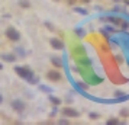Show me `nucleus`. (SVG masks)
<instances>
[{
  "label": "nucleus",
  "mask_w": 129,
  "mask_h": 125,
  "mask_svg": "<svg viewBox=\"0 0 129 125\" xmlns=\"http://www.w3.org/2000/svg\"><path fill=\"white\" fill-rule=\"evenodd\" d=\"M2 102H3V96L0 95V105H2Z\"/></svg>",
  "instance_id": "nucleus-21"
},
{
  "label": "nucleus",
  "mask_w": 129,
  "mask_h": 125,
  "mask_svg": "<svg viewBox=\"0 0 129 125\" xmlns=\"http://www.w3.org/2000/svg\"><path fill=\"white\" fill-rule=\"evenodd\" d=\"M106 124H107V125H117V124H119V121H117V119H115V118H112V119H109Z\"/></svg>",
  "instance_id": "nucleus-13"
},
{
  "label": "nucleus",
  "mask_w": 129,
  "mask_h": 125,
  "mask_svg": "<svg viewBox=\"0 0 129 125\" xmlns=\"http://www.w3.org/2000/svg\"><path fill=\"white\" fill-rule=\"evenodd\" d=\"M58 124H68V121H67V119H61V121H58Z\"/></svg>",
  "instance_id": "nucleus-16"
},
{
  "label": "nucleus",
  "mask_w": 129,
  "mask_h": 125,
  "mask_svg": "<svg viewBox=\"0 0 129 125\" xmlns=\"http://www.w3.org/2000/svg\"><path fill=\"white\" fill-rule=\"evenodd\" d=\"M12 109L16 111V112H23L25 111V103L20 99H15L12 101Z\"/></svg>",
  "instance_id": "nucleus-5"
},
{
  "label": "nucleus",
  "mask_w": 129,
  "mask_h": 125,
  "mask_svg": "<svg viewBox=\"0 0 129 125\" xmlns=\"http://www.w3.org/2000/svg\"><path fill=\"white\" fill-rule=\"evenodd\" d=\"M115 96H123L122 92H115Z\"/></svg>",
  "instance_id": "nucleus-20"
},
{
  "label": "nucleus",
  "mask_w": 129,
  "mask_h": 125,
  "mask_svg": "<svg viewBox=\"0 0 129 125\" xmlns=\"http://www.w3.org/2000/svg\"><path fill=\"white\" fill-rule=\"evenodd\" d=\"M15 71H16V74H18L19 77L25 79V80H28L29 83H38V79L34 77V71L30 70V68H28V67H16L15 68Z\"/></svg>",
  "instance_id": "nucleus-1"
},
{
  "label": "nucleus",
  "mask_w": 129,
  "mask_h": 125,
  "mask_svg": "<svg viewBox=\"0 0 129 125\" xmlns=\"http://www.w3.org/2000/svg\"><path fill=\"white\" fill-rule=\"evenodd\" d=\"M116 2H119V0H116Z\"/></svg>",
  "instance_id": "nucleus-23"
},
{
  "label": "nucleus",
  "mask_w": 129,
  "mask_h": 125,
  "mask_svg": "<svg viewBox=\"0 0 129 125\" xmlns=\"http://www.w3.org/2000/svg\"><path fill=\"white\" fill-rule=\"evenodd\" d=\"M2 68H3V66H2V64H0V70H2Z\"/></svg>",
  "instance_id": "nucleus-22"
},
{
  "label": "nucleus",
  "mask_w": 129,
  "mask_h": 125,
  "mask_svg": "<svg viewBox=\"0 0 129 125\" xmlns=\"http://www.w3.org/2000/svg\"><path fill=\"white\" fill-rule=\"evenodd\" d=\"M120 116H126V118H128L129 116V111H125V109L120 111Z\"/></svg>",
  "instance_id": "nucleus-14"
},
{
  "label": "nucleus",
  "mask_w": 129,
  "mask_h": 125,
  "mask_svg": "<svg viewBox=\"0 0 129 125\" xmlns=\"http://www.w3.org/2000/svg\"><path fill=\"white\" fill-rule=\"evenodd\" d=\"M74 12H77V13H81V15H87V10L86 9H83V7H74Z\"/></svg>",
  "instance_id": "nucleus-10"
},
{
  "label": "nucleus",
  "mask_w": 129,
  "mask_h": 125,
  "mask_svg": "<svg viewBox=\"0 0 129 125\" xmlns=\"http://www.w3.org/2000/svg\"><path fill=\"white\" fill-rule=\"evenodd\" d=\"M67 2H68L70 5H76V2H77V0H67Z\"/></svg>",
  "instance_id": "nucleus-19"
},
{
  "label": "nucleus",
  "mask_w": 129,
  "mask_h": 125,
  "mask_svg": "<svg viewBox=\"0 0 129 125\" xmlns=\"http://www.w3.org/2000/svg\"><path fill=\"white\" fill-rule=\"evenodd\" d=\"M51 63H52V66L57 67V68H61V67H62V63H61L59 58H55V57H54V58H51Z\"/></svg>",
  "instance_id": "nucleus-8"
},
{
  "label": "nucleus",
  "mask_w": 129,
  "mask_h": 125,
  "mask_svg": "<svg viewBox=\"0 0 129 125\" xmlns=\"http://www.w3.org/2000/svg\"><path fill=\"white\" fill-rule=\"evenodd\" d=\"M90 118H93V119H97V118H99V115H97V113H90Z\"/></svg>",
  "instance_id": "nucleus-15"
},
{
  "label": "nucleus",
  "mask_w": 129,
  "mask_h": 125,
  "mask_svg": "<svg viewBox=\"0 0 129 125\" xmlns=\"http://www.w3.org/2000/svg\"><path fill=\"white\" fill-rule=\"evenodd\" d=\"M6 36L13 42H18L19 39H20V34H19V31L15 29L13 26H10V28H7L6 29Z\"/></svg>",
  "instance_id": "nucleus-2"
},
{
  "label": "nucleus",
  "mask_w": 129,
  "mask_h": 125,
  "mask_svg": "<svg viewBox=\"0 0 129 125\" xmlns=\"http://www.w3.org/2000/svg\"><path fill=\"white\" fill-rule=\"evenodd\" d=\"M106 20L110 22V23H113V25H116V26H122V23H123V19L117 18V16H107Z\"/></svg>",
  "instance_id": "nucleus-7"
},
{
  "label": "nucleus",
  "mask_w": 129,
  "mask_h": 125,
  "mask_svg": "<svg viewBox=\"0 0 129 125\" xmlns=\"http://www.w3.org/2000/svg\"><path fill=\"white\" fill-rule=\"evenodd\" d=\"M49 99H51V102H52L54 105H59L61 103V101H59L58 97H55V96H49Z\"/></svg>",
  "instance_id": "nucleus-11"
},
{
  "label": "nucleus",
  "mask_w": 129,
  "mask_h": 125,
  "mask_svg": "<svg viewBox=\"0 0 129 125\" xmlns=\"http://www.w3.org/2000/svg\"><path fill=\"white\" fill-rule=\"evenodd\" d=\"M78 2H80V3H90L91 0H78Z\"/></svg>",
  "instance_id": "nucleus-18"
},
{
  "label": "nucleus",
  "mask_w": 129,
  "mask_h": 125,
  "mask_svg": "<svg viewBox=\"0 0 129 125\" xmlns=\"http://www.w3.org/2000/svg\"><path fill=\"white\" fill-rule=\"evenodd\" d=\"M76 34H77V35H84V32H83L81 29H77V31H76Z\"/></svg>",
  "instance_id": "nucleus-17"
},
{
  "label": "nucleus",
  "mask_w": 129,
  "mask_h": 125,
  "mask_svg": "<svg viewBox=\"0 0 129 125\" xmlns=\"http://www.w3.org/2000/svg\"><path fill=\"white\" fill-rule=\"evenodd\" d=\"M3 60H6V61H10V63H13V61L16 60V57H15L13 54H5V55H3Z\"/></svg>",
  "instance_id": "nucleus-9"
},
{
  "label": "nucleus",
  "mask_w": 129,
  "mask_h": 125,
  "mask_svg": "<svg viewBox=\"0 0 129 125\" xmlns=\"http://www.w3.org/2000/svg\"><path fill=\"white\" fill-rule=\"evenodd\" d=\"M49 44H51V47H52L54 49H57V51L64 49V42L61 41L59 38H52V39H49Z\"/></svg>",
  "instance_id": "nucleus-4"
},
{
  "label": "nucleus",
  "mask_w": 129,
  "mask_h": 125,
  "mask_svg": "<svg viewBox=\"0 0 129 125\" xmlns=\"http://www.w3.org/2000/svg\"><path fill=\"white\" fill-rule=\"evenodd\" d=\"M19 6L20 7H29V2H28V0H20V2H19Z\"/></svg>",
  "instance_id": "nucleus-12"
},
{
  "label": "nucleus",
  "mask_w": 129,
  "mask_h": 125,
  "mask_svg": "<svg viewBox=\"0 0 129 125\" xmlns=\"http://www.w3.org/2000/svg\"><path fill=\"white\" fill-rule=\"evenodd\" d=\"M62 115L64 116H68V118H77L80 115V112L76 111V109H73V108H64L62 109Z\"/></svg>",
  "instance_id": "nucleus-6"
},
{
  "label": "nucleus",
  "mask_w": 129,
  "mask_h": 125,
  "mask_svg": "<svg viewBox=\"0 0 129 125\" xmlns=\"http://www.w3.org/2000/svg\"><path fill=\"white\" fill-rule=\"evenodd\" d=\"M47 79L48 80H51V82H59L61 80V73L58 71V70H51V71L47 73Z\"/></svg>",
  "instance_id": "nucleus-3"
}]
</instances>
